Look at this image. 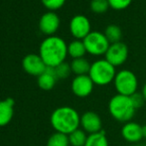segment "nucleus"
Here are the masks:
<instances>
[{
    "instance_id": "1",
    "label": "nucleus",
    "mask_w": 146,
    "mask_h": 146,
    "mask_svg": "<svg viewBox=\"0 0 146 146\" xmlns=\"http://www.w3.org/2000/svg\"><path fill=\"white\" fill-rule=\"evenodd\" d=\"M51 124L56 132L71 134L81 126V116L75 108L71 106H61L51 114Z\"/></svg>"
},
{
    "instance_id": "2",
    "label": "nucleus",
    "mask_w": 146,
    "mask_h": 146,
    "mask_svg": "<svg viewBox=\"0 0 146 146\" xmlns=\"http://www.w3.org/2000/svg\"><path fill=\"white\" fill-rule=\"evenodd\" d=\"M68 54L66 42L58 36H50L43 40L40 45V56L44 63L50 67L62 64Z\"/></svg>"
},
{
    "instance_id": "3",
    "label": "nucleus",
    "mask_w": 146,
    "mask_h": 146,
    "mask_svg": "<svg viewBox=\"0 0 146 146\" xmlns=\"http://www.w3.org/2000/svg\"><path fill=\"white\" fill-rule=\"evenodd\" d=\"M136 111L130 96L115 94L108 102V112L118 122L126 123L131 121Z\"/></svg>"
},
{
    "instance_id": "4",
    "label": "nucleus",
    "mask_w": 146,
    "mask_h": 146,
    "mask_svg": "<svg viewBox=\"0 0 146 146\" xmlns=\"http://www.w3.org/2000/svg\"><path fill=\"white\" fill-rule=\"evenodd\" d=\"M115 67L108 63L106 59L98 60L92 64L88 76L94 85L106 86L114 81L115 78Z\"/></svg>"
},
{
    "instance_id": "5",
    "label": "nucleus",
    "mask_w": 146,
    "mask_h": 146,
    "mask_svg": "<svg viewBox=\"0 0 146 146\" xmlns=\"http://www.w3.org/2000/svg\"><path fill=\"white\" fill-rule=\"evenodd\" d=\"M113 83L118 94L131 96L137 92L138 81L135 74L129 70H121L116 73Z\"/></svg>"
},
{
    "instance_id": "6",
    "label": "nucleus",
    "mask_w": 146,
    "mask_h": 146,
    "mask_svg": "<svg viewBox=\"0 0 146 146\" xmlns=\"http://www.w3.org/2000/svg\"><path fill=\"white\" fill-rule=\"evenodd\" d=\"M85 47L87 49V52L92 55H106V51L110 48V42L106 35L100 32H90L87 37H85L83 40Z\"/></svg>"
},
{
    "instance_id": "7",
    "label": "nucleus",
    "mask_w": 146,
    "mask_h": 146,
    "mask_svg": "<svg viewBox=\"0 0 146 146\" xmlns=\"http://www.w3.org/2000/svg\"><path fill=\"white\" fill-rule=\"evenodd\" d=\"M128 56V48L122 42L113 43L110 46L106 53V60L112 66L117 67L126 61Z\"/></svg>"
},
{
    "instance_id": "8",
    "label": "nucleus",
    "mask_w": 146,
    "mask_h": 146,
    "mask_svg": "<svg viewBox=\"0 0 146 146\" xmlns=\"http://www.w3.org/2000/svg\"><path fill=\"white\" fill-rule=\"evenodd\" d=\"M94 82L88 75L77 76L72 82V90L79 98H87L94 90Z\"/></svg>"
},
{
    "instance_id": "9",
    "label": "nucleus",
    "mask_w": 146,
    "mask_h": 146,
    "mask_svg": "<svg viewBox=\"0 0 146 146\" xmlns=\"http://www.w3.org/2000/svg\"><path fill=\"white\" fill-rule=\"evenodd\" d=\"M22 66L28 74L38 77L44 73L47 68V65L44 63L40 55L36 54L26 55L22 61Z\"/></svg>"
},
{
    "instance_id": "10",
    "label": "nucleus",
    "mask_w": 146,
    "mask_h": 146,
    "mask_svg": "<svg viewBox=\"0 0 146 146\" xmlns=\"http://www.w3.org/2000/svg\"><path fill=\"white\" fill-rule=\"evenodd\" d=\"M81 127L88 134L102 130V121L100 116L94 111H86L81 116Z\"/></svg>"
},
{
    "instance_id": "11",
    "label": "nucleus",
    "mask_w": 146,
    "mask_h": 146,
    "mask_svg": "<svg viewBox=\"0 0 146 146\" xmlns=\"http://www.w3.org/2000/svg\"><path fill=\"white\" fill-rule=\"evenodd\" d=\"M70 30L76 38H85L90 33V20L84 15H76L70 22Z\"/></svg>"
},
{
    "instance_id": "12",
    "label": "nucleus",
    "mask_w": 146,
    "mask_h": 146,
    "mask_svg": "<svg viewBox=\"0 0 146 146\" xmlns=\"http://www.w3.org/2000/svg\"><path fill=\"white\" fill-rule=\"evenodd\" d=\"M121 136L129 143H138L143 139L142 125L133 121H129L123 124L121 128Z\"/></svg>"
},
{
    "instance_id": "13",
    "label": "nucleus",
    "mask_w": 146,
    "mask_h": 146,
    "mask_svg": "<svg viewBox=\"0 0 146 146\" xmlns=\"http://www.w3.org/2000/svg\"><path fill=\"white\" fill-rule=\"evenodd\" d=\"M60 25V18L54 12H47L43 14L39 21L40 30L45 34H53L58 29Z\"/></svg>"
},
{
    "instance_id": "14",
    "label": "nucleus",
    "mask_w": 146,
    "mask_h": 146,
    "mask_svg": "<svg viewBox=\"0 0 146 146\" xmlns=\"http://www.w3.org/2000/svg\"><path fill=\"white\" fill-rule=\"evenodd\" d=\"M14 100L11 98L0 102V126H5L11 121L14 114Z\"/></svg>"
},
{
    "instance_id": "15",
    "label": "nucleus",
    "mask_w": 146,
    "mask_h": 146,
    "mask_svg": "<svg viewBox=\"0 0 146 146\" xmlns=\"http://www.w3.org/2000/svg\"><path fill=\"white\" fill-rule=\"evenodd\" d=\"M90 66L92 65L88 63V60L83 57V58L74 59L73 62L71 63V69L72 72L75 73L77 76L88 75L90 73Z\"/></svg>"
},
{
    "instance_id": "16",
    "label": "nucleus",
    "mask_w": 146,
    "mask_h": 146,
    "mask_svg": "<svg viewBox=\"0 0 146 146\" xmlns=\"http://www.w3.org/2000/svg\"><path fill=\"white\" fill-rule=\"evenodd\" d=\"M85 146H110L106 131L102 129L100 132L88 134Z\"/></svg>"
},
{
    "instance_id": "17",
    "label": "nucleus",
    "mask_w": 146,
    "mask_h": 146,
    "mask_svg": "<svg viewBox=\"0 0 146 146\" xmlns=\"http://www.w3.org/2000/svg\"><path fill=\"white\" fill-rule=\"evenodd\" d=\"M86 52H87V49H86L83 41L75 40L70 43V45L68 46V53L74 59L83 58L84 55L86 54Z\"/></svg>"
},
{
    "instance_id": "18",
    "label": "nucleus",
    "mask_w": 146,
    "mask_h": 146,
    "mask_svg": "<svg viewBox=\"0 0 146 146\" xmlns=\"http://www.w3.org/2000/svg\"><path fill=\"white\" fill-rule=\"evenodd\" d=\"M57 77L49 73H44L38 77V86L44 90H50L55 87L57 82Z\"/></svg>"
},
{
    "instance_id": "19",
    "label": "nucleus",
    "mask_w": 146,
    "mask_h": 146,
    "mask_svg": "<svg viewBox=\"0 0 146 146\" xmlns=\"http://www.w3.org/2000/svg\"><path fill=\"white\" fill-rule=\"evenodd\" d=\"M68 136H69L70 145L72 146H85L88 139L87 132L81 128L75 130Z\"/></svg>"
},
{
    "instance_id": "20",
    "label": "nucleus",
    "mask_w": 146,
    "mask_h": 146,
    "mask_svg": "<svg viewBox=\"0 0 146 146\" xmlns=\"http://www.w3.org/2000/svg\"><path fill=\"white\" fill-rule=\"evenodd\" d=\"M69 136L67 134L55 132L50 136L47 142V146H69Z\"/></svg>"
},
{
    "instance_id": "21",
    "label": "nucleus",
    "mask_w": 146,
    "mask_h": 146,
    "mask_svg": "<svg viewBox=\"0 0 146 146\" xmlns=\"http://www.w3.org/2000/svg\"><path fill=\"white\" fill-rule=\"evenodd\" d=\"M104 35L106 37L108 38V42L113 44V43H117V42H120V39H121V29L118 27L117 25H111L108 26L106 29V32H104Z\"/></svg>"
},
{
    "instance_id": "22",
    "label": "nucleus",
    "mask_w": 146,
    "mask_h": 146,
    "mask_svg": "<svg viewBox=\"0 0 146 146\" xmlns=\"http://www.w3.org/2000/svg\"><path fill=\"white\" fill-rule=\"evenodd\" d=\"M110 7L108 0H92L90 8L96 13H104Z\"/></svg>"
},
{
    "instance_id": "23",
    "label": "nucleus",
    "mask_w": 146,
    "mask_h": 146,
    "mask_svg": "<svg viewBox=\"0 0 146 146\" xmlns=\"http://www.w3.org/2000/svg\"><path fill=\"white\" fill-rule=\"evenodd\" d=\"M55 69H56V74L58 79H66V78L69 77L72 72L71 65L65 63V62L55 67Z\"/></svg>"
},
{
    "instance_id": "24",
    "label": "nucleus",
    "mask_w": 146,
    "mask_h": 146,
    "mask_svg": "<svg viewBox=\"0 0 146 146\" xmlns=\"http://www.w3.org/2000/svg\"><path fill=\"white\" fill-rule=\"evenodd\" d=\"M130 98H131V102H132L133 106H134L135 110H138V108H142L143 104L146 102L144 98H143V96H142V94H141V92H138L133 94L132 96H130Z\"/></svg>"
},
{
    "instance_id": "25",
    "label": "nucleus",
    "mask_w": 146,
    "mask_h": 146,
    "mask_svg": "<svg viewBox=\"0 0 146 146\" xmlns=\"http://www.w3.org/2000/svg\"><path fill=\"white\" fill-rule=\"evenodd\" d=\"M110 6L113 9L121 10L126 8L131 3V0H108Z\"/></svg>"
},
{
    "instance_id": "26",
    "label": "nucleus",
    "mask_w": 146,
    "mask_h": 146,
    "mask_svg": "<svg viewBox=\"0 0 146 146\" xmlns=\"http://www.w3.org/2000/svg\"><path fill=\"white\" fill-rule=\"evenodd\" d=\"M66 0H42L43 4L49 9H58L63 4L65 3Z\"/></svg>"
},
{
    "instance_id": "27",
    "label": "nucleus",
    "mask_w": 146,
    "mask_h": 146,
    "mask_svg": "<svg viewBox=\"0 0 146 146\" xmlns=\"http://www.w3.org/2000/svg\"><path fill=\"white\" fill-rule=\"evenodd\" d=\"M141 94H142L143 98H144V100H145V102H146V84H145L144 86H143L142 90H141Z\"/></svg>"
},
{
    "instance_id": "28",
    "label": "nucleus",
    "mask_w": 146,
    "mask_h": 146,
    "mask_svg": "<svg viewBox=\"0 0 146 146\" xmlns=\"http://www.w3.org/2000/svg\"><path fill=\"white\" fill-rule=\"evenodd\" d=\"M142 133H143V138L146 139V124L142 125Z\"/></svg>"
},
{
    "instance_id": "29",
    "label": "nucleus",
    "mask_w": 146,
    "mask_h": 146,
    "mask_svg": "<svg viewBox=\"0 0 146 146\" xmlns=\"http://www.w3.org/2000/svg\"><path fill=\"white\" fill-rule=\"evenodd\" d=\"M136 146H146V144H137Z\"/></svg>"
}]
</instances>
